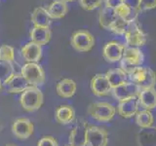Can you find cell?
Segmentation results:
<instances>
[{
    "instance_id": "6da1fadb",
    "label": "cell",
    "mask_w": 156,
    "mask_h": 146,
    "mask_svg": "<svg viewBox=\"0 0 156 146\" xmlns=\"http://www.w3.org/2000/svg\"><path fill=\"white\" fill-rule=\"evenodd\" d=\"M128 79L139 88V90L154 88L156 85V73L150 67L136 66L128 73Z\"/></svg>"
},
{
    "instance_id": "7a4b0ae2",
    "label": "cell",
    "mask_w": 156,
    "mask_h": 146,
    "mask_svg": "<svg viewBox=\"0 0 156 146\" xmlns=\"http://www.w3.org/2000/svg\"><path fill=\"white\" fill-rule=\"evenodd\" d=\"M44 96L41 90L36 86H29L20 96V103L22 108L27 112H34L42 106Z\"/></svg>"
},
{
    "instance_id": "3957f363",
    "label": "cell",
    "mask_w": 156,
    "mask_h": 146,
    "mask_svg": "<svg viewBox=\"0 0 156 146\" xmlns=\"http://www.w3.org/2000/svg\"><path fill=\"white\" fill-rule=\"evenodd\" d=\"M116 107L106 101L93 102L87 108V113L98 122H109L116 114Z\"/></svg>"
},
{
    "instance_id": "277c9868",
    "label": "cell",
    "mask_w": 156,
    "mask_h": 146,
    "mask_svg": "<svg viewBox=\"0 0 156 146\" xmlns=\"http://www.w3.org/2000/svg\"><path fill=\"white\" fill-rule=\"evenodd\" d=\"M144 56L140 49L135 47H127L120 61V68L123 69L127 74L133 70L135 67L140 66L144 63Z\"/></svg>"
},
{
    "instance_id": "5b68a950",
    "label": "cell",
    "mask_w": 156,
    "mask_h": 146,
    "mask_svg": "<svg viewBox=\"0 0 156 146\" xmlns=\"http://www.w3.org/2000/svg\"><path fill=\"white\" fill-rule=\"evenodd\" d=\"M21 74L30 86H40L46 81L45 71L41 65L35 62H27L21 68Z\"/></svg>"
},
{
    "instance_id": "8992f818",
    "label": "cell",
    "mask_w": 156,
    "mask_h": 146,
    "mask_svg": "<svg viewBox=\"0 0 156 146\" xmlns=\"http://www.w3.org/2000/svg\"><path fill=\"white\" fill-rule=\"evenodd\" d=\"M70 44L77 52L87 53L94 48L95 38L88 30H78L72 33Z\"/></svg>"
},
{
    "instance_id": "52a82bcc",
    "label": "cell",
    "mask_w": 156,
    "mask_h": 146,
    "mask_svg": "<svg viewBox=\"0 0 156 146\" xmlns=\"http://www.w3.org/2000/svg\"><path fill=\"white\" fill-rule=\"evenodd\" d=\"M124 36L128 47L139 48L145 45V43L147 42V35L136 22H134L130 24Z\"/></svg>"
},
{
    "instance_id": "ba28073f",
    "label": "cell",
    "mask_w": 156,
    "mask_h": 146,
    "mask_svg": "<svg viewBox=\"0 0 156 146\" xmlns=\"http://www.w3.org/2000/svg\"><path fill=\"white\" fill-rule=\"evenodd\" d=\"M87 121L84 119H79L75 126L73 127L69 134V144L72 146H86L87 134H88Z\"/></svg>"
},
{
    "instance_id": "9c48e42d",
    "label": "cell",
    "mask_w": 156,
    "mask_h": 146,
    "mask_svg": "<svg viewBox=\"0 0 156 146\" xmlns=\"http://www.w3.org/2000/svg\"><path fill=\"white\" fill-rule=\"evenodd\" d=\"M108 133L101 127L89 126L87 134L86 146H107Z\"/></svg>"
},
{
    "instance_id": "30bf717a",
    "label": "cell",
    "mask_w": 156,
    "mask_h": 146,
    "mask_svg": "<svg viewBox=\"0 0 156 146\" xmlns=\"http://www.w3.org/2000/svg\"><path fill=\"white\" fill-rule=\"evenodd\" d=\"M140 106V105L139 102L138 96H131L128 97V99L119 100L116 109L118 114L122 118L129 119L136 115V113L139 112Z\"/></svg>"
},
{
    "instance_id": "8fae6325",
    "label": "cell",
    "mask_w": 156,
    "mask_h": 146,
    "mask_svg": "<svg viewBox=\"0 0 156 146\" xmlns=\"http://www.w3.org/2000/svg\"><path fill=\"white\" fill-rule=\"evenodd\" d=\"M34 126L28 118H18L12 125V133L17 138L26 140L33 134Z\"/></svg>"
},
{
    "instance_id": "7c38bea8",
    "label": "cell",
    "mask_w": 156,
    "mask_h": 146,
    "mask_svg": "<svg viewBox=\"0 0 156 146\" xmlns=\"http://www.w3.org/2000/svg\"><path fill=\"white\" fill-rule=\"evenodd\" d=\"M90 87L93 94L99 97L108 96L112 92V88L108 80H107L105 74H102V73L96 74L92 78L90 82Z\"/></svg>"
},
{
    "instance_id": "4fadbf2b",
    "label": "cell",
    "mask_w": 156,
    "mask_h": 146,
    "mask_svg": "<svg viewBox=\"0 0 156 146\" xmlns=\"http://www.w3.org/2000/svg\"><path fill=\"white\" fill-rule=\"evenodd\" d=\"M125 46L117 41L107 42L102 48V56L108 62L120 61L125 51Z\"/></svg>"
},
{
    "instance_id": "5bb4252c",
    "label": "cell",
    "mask_w": 156,
    "mask_h": 146,
    "mask_svg": "<svg viewBox=\"0 0 156 146\" xmlns=\"http://www.w3.org/2000/svg\"><path fill=\"white\" fill-rule=\"evenodd\" d=\"M21 54L27 62L37 63L42 57V46L32 41L27 42L21 49Z\"/></svg>"
},
{
    "instance_id": "9a60e30c",
    "label": "cell",
    "mask_w": 156,
    "mask_h": 146,
    "mask_svg": "<svg viewBox=\"0 0 156 146\" xmlns=\"http://www.w3.org/2000/svg\"><path fill=\"white\" fill-rule=\"evenodd\" d=\"M139 92H140L139 88L128 80L126 83H124L123 85L117 87L115 89H112L111 92L113 94V96L115 99H118L119 101L122 99H128V97H131V96H138Z\"/></svg>"
},
{
    "instance_id": "2e32d148",
    "label": "cell",
    "mask_w": 156,
    "mask_h": 146,
    "mask_svg": "<svg viewBox=\"0 0 156 146\" xmlns=\"http://www.w3.org/2000/svg\"><path fill=\"white\" fill-rule=\"evenodd\" d=\"M140 105L144 109L151 111L156 107V90L155 88L140 90L138 94Z\"/></svg>"
},
{
    "instance_id": "e0dca14e",
    "label": "cell",
    "mask_w": 156,
    "mask_h": 146,
    "mask_svg": "<svg viewBox=\"0 0 156 146\" xmlns=\"http://www.w3.org/2000/svg\"><path fill=\"white\" fill-rule=\"evenodd\" d=\"M52 32L50 27H41V26H33L29 32L30 41L43 46L46 45L51 40Z\"/></svg>"
},
{
    "instance_id": "ac0fdd59",
    "label": "cell",
    "mask_w": 156,
    "mask_h": 146,
    "mask_svg": "<svg viewBox=\"0 0 156 146\" xmlns=\"http://www.w3.org/2000/svg\"><path fill=\"white\" fill-rule=\"evenodd\" d=\"M5 86H6L7 91L10 94H22L30 85L28 84L26 78L21 73H15V75L11 78V80Z\"/></svg>"
},
{
    "instance_id": "d6986e66",
    "label": "cell",
    "mask_w": 156,
    "mask_h": 146,
    "mask_svg": "<svg viewBox=\"0 0 156 146\" xmlns=\"http://www.w3.org/2000/svg\"><path fill=\"white\" fill-rule=\"evenodd\" d=\"M76 83L73 81L72 79H62L60 82H58V84L56 86V92L57 94L60 96L63 99H70L76 92Z\"/></svg>"
},
{
    "instance_id": "ffe728a7",
    "label": "cell",
    "mask_w": 156,
    "mask_h": 146,
    "mask_svg": "<svg viewBox=\"0 0 156 146\" xmlns=\"http://www.w3.org/2000/svg\"><path fill=\"white\" fill-rule=\"evenodd\" d=\"M56 121L61 125H68L75 118V111L71 105L58 106L55 113Z\"/></svg>"
},
{
    "instance_id": "44dd1931",
    "label": "cell",
    "mask_w": 156,
    "mask_h": 146,
    "mask_svg": "<svg viewBox=\"0 0 156 146\" xmlns=\"http://www.w3.org/2000/svg\"><path fill=\"white\" fill-rule=\"evenodd\" d=\"M30 19L34 26L50 27L51 26V18L47 12V9L43 7H37L34 9Z\"/></svg>"
},
{
    "instance_id": "7402d4cb",
    "label": "cell",
    "mask_w": 156,
    "mask_h": 146,
    "mask_svg": "<svg viewBox=\"0 0 156 146\" xmlns=\"http://www.w3.org/2000/svg\"><path fill=\"white\" fill-rule=\"evenodd\" d=\"M105 76L108 80L109 84L112 89L123 85L124 83L128 81V74L121 68H114V69H110L105 73Z\"/></svg>"
},
{
    "instance_id": "603a6c76",
    "label": "cell",
    "mask_w": 156,
    "mask_h": 146,
    "mask_svg": "<svg viewBox=\"0 0 156 146\" xmlns=\"http://www.w3.org/2000/svg\"><path fill=\"white\" fill-rule=\"evenodd\" d=\"M47 12L50 18L53 19H62L68 12L67 3L63 0H55L47 7Z\"/></svg>"
},
{
    "instance_id": "cb8c5ba5",
    "label": "cell",
    "mask_w": 156,
    "mask_h": 146,
    "mask_svg": "<svg viewBox=\"0 0 156 146\" xmlns=\"http://www.w3.org/2000/svg\"><path fill=\"white\" fill-rule=\"evenodd\" d=\"M116 18H117L116 13L113 9L104 6L101 10L100 16H99L100 26L102 28L106 29V30H110V28L112 26V24H113V23L115 22Z\"/></svg>"
},
{
    "instance_id": "d4e9b609",
    "label": "cell",
    "mask_w": 156,
    "mask_h": 146,
    "mask_svg": "<svg viewBox=\"0 0 156 146\" xmlns=\"http://www.w3.org/2000/svg\"><path fill=\"white\" fill-rule=\"evenodd\" d=\"M140 146H156V128L141 129L138 134Z\"/></svg>"
},
{
    "instance_id": "484cf974",
    "label": "cell",
    "mask_w": 156,
    "mask_h": 146,
    "mask_svg": "<svg viewBox=\"0 0 156 146\" xmlns=\"http://www.w3.org/2000/svg\"><path fill=\"white\" fill-rule=\"evenodd\" d=\"M135 117H136V125L141 129L151 128L154 123L153 115L151 113V111H149V110H146V109L140 110L136 113V115Z\"/></svg>"
},
{
    "instance_id": "4316f807",
    "label": "cell",
    "mask_w": 156,
    "mask_h": 146,
    "mask_svg": "<svg viewBox=\"0 0 156 146\" xmlns=\"http://www.w3.org/2000/svg\"><path fill=\"white\" fill-rule=\"evenodd\" d=\"M116 16L118 18H121L124 21L128 23H134L136 22V18L139 16V12L135 11V10L129 8L128 6H126L125 4H121L119 7H117L115 10Z\"/></svg>"
},
{
    "instance_id": "83f0119b",
    "label": "cell",
    "mask_w": 156,
    "mask_h": 146,
    "mask_svg": "<svg viewBox=\"0 0 156 146\" xmlns=\"http://www.w3.org/2000/svg\"><path fill=\"white\" fill-rule=\"evenodd\" d=\"M15 69L12 63L0 61V81L3 85H6L15 75Z\"/></svg>"
},
{
    "instance_id": "f1b7e54d",
    "label": "cell",
    "mask_w": 156,
    "mask_h": 146,
    "mask_svg": "<svg viewBox=\"0 0 156 146\" xmlns=\"http://www.w3.org/2000/svg\"><path fill=\"white\" fill-rule=\"evenodd\" d=\"M0 61L13 64L15 61V50L12 46L5 44L0 47Z\"/></svg>"
},
{
    "instance_id": "f546056e",
    "label": "cell",
    "mask_w": 156,
    "mask_h": 146,
    "mask_svg": "<svg viewBox=\"0 0 156 146\" xmlns=\"http://www.w3.org/2000/svg\"><path fill=\"white\" fill-rule=\"evenodd\" d=\"M131 23H128V22L124 21V19H122L121 18L117 17L115 22L113 23V24H112L109 31L113 32L115 34H118V35H124L125 32L127 31V29L129 28Z\"/></svg>"
},
{
    "instance_id": "4dcf8cb0",
    "label": "cell",
    "mask_w": 156,
    "mask_h": 146,
    "mask_svg": "<svg viewBox=\"0 0 156 146\" xmlns=\"http://www.w3.org/2000/svg\"><path fill=\"white\" fill-rule=\"evenodd\" d=\"M102 0H79L80 6L86 11H92L101 6Z\"/></svg>"
},
{
    "instance_id": "1f68e13d",
    "label": "cell",
    "mask_w": 156,
    "mask_h": 146,
    "mask_svg": "<svg viewBox=\"0 0 156 146\" xmlns=\"http://www.w3.org/2000/svg\"><path fill=\"white\" fill-rule=\"evenodd\" d=\"M37 146H58V143L54 136L45 135L38 141Z\"/></svg>"
},
{
    "instance_id": "d6a6232c",
    "label": "cell",
    "mask_w": 156,
    "mask_h": 146,
    "mask_svg": "<svg viewBox=\"0 0 156 146\" xmlns=\"http://www.w3.org/2000/svg\"><path fill=\"white\" fill-rule=\"evenodd\" d=\"M156 8V0H140V11Z\"/></svg>"
},
{
    "instance_id": "836d02e7",
    "label": "cell",
    "mask_w": 156,
    "mask_h": 146,
    "mask_svg": "<svg viewBox=\"0 0 156 146\" xmlns=\"http://www.w3.org/2000/svg\"><path fill=\"white\" fill-rule=\"evenodd\" d=\"M123 4L135 11L140 13V0H123Z\"/></svg>"
},
{
    "instance_id": "e575fe53",
    "label": "cell",
    "mask_w": 156,
    "mask_h": 146,
    "mask_svg": "<svg viewBox=\"0 0 156 146\" xmlns=\"http://www.w3.org/2000/svg\"><path fill=\"white\" fill-rule=\"evenodd\" d=\"M105 6L107 8L115 10L117 7H119L121 4H123V0H104Z\"/></svg>"
},
{
    "instance_id": "d590c367",
    "label": "cell",
    "mask_w": 156,
    "mask_h": 146,
    "mask_svg": "<svg viewBox=\"0 0 156 146\" xmlns=\"http://www.w3.org/2000/svg\"><path fill=\"white\" fill-rule=\"evenodd\" d=\"M63 1H65V2H73V1H75V0H63Z\"/></svg>"
},
{
    "instance_id": "8d00e7d4",
    "label": "cell",
    "mask_w": 156,
    "mask_h": 146,
    "mask_svg": "<svg viewBox=\"0 0 156 146\" xmlns=\"http://www.w3.org/2000/svg\"><path fill=\"white\" fill-rule=\"evenodd\" d=\"M2 85H3V84H2V82L0 81V92H1V90H2Z\"/></svg>"
},
{
    "instance_id": "74e56055",
    "label": "cell",
    "mask_w": 156,
    "mask_h": 146,
    "mask_svg": "<svg viewBox=\"0 0 156 146\" xmlns=\"http://www.w3.org/2000/svg\"><path fill=\"white\" fill-rule=\"evenodd\" d=\"M5 146H16L15 144H7V145H5Z\"/></svg>"
},
{
    "instance_id": "f35d334b",
    "label": "cell",
    "mask_w": 156,
    "mask_h": 146,
    "mask_svg": "<svg viewBox=\"0 0 156 146\" xmlns=\"http://www.w3.org/2000/svg\"><path fill=\"white\" fill-rule=\"evenodd\" d=\"M66 146H72V145H70V144H69V145H66Z\"/></svg>"
}]
</instances>
